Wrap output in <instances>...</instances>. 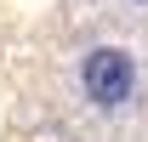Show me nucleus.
Here are the masks:
<instances>
[{"mask_svg": "<svg viewBox=\"0 0 148 142\" xmlns=\"http://www.w3.org/2000/svg\"><path fill=\"white\" fill-rule=\"evenodd\" d=\"M137 85H143V68H137V57L125 46H91V51H80V63H74V97L91 108V114L131 108Z\"/></svg>", "mask_w": 148, "mask_h": 142, "instance_id": "1", "label": "nucleus"}, {"mask_svg": "<svg viewBox=\"0 0 148 142\" xmlns=\"http://www.w3.org/2000/svg\"><path fill=\"white\" fill-rule=\"evenodd\" d=\"M125 6H148V0H125Z\"/></svg>", "mask_w": 148, "mask_h": 142, "instance_id": "2", "label": "nucleus"}]
</instances>
